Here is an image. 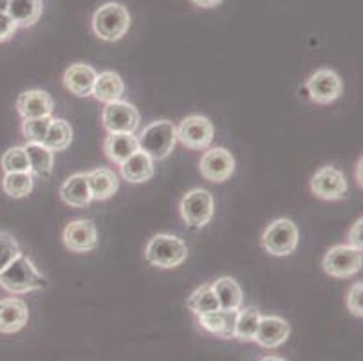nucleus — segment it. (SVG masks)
Returning a JSON list of instances; mask_svg holds the SVG:
<instances>
[{
  "label": "nucleus",
  "mask_w": 363,
  "mask_h": 361,
  "mask_svg": "<svg viewBox=\"0 0 363 361\" xmlns=\"http://www.w3.org/2000/svg\"><path fill=\"white\" fill-rule=\"evenodd\" d=\"M49 286V280L31 262V258L26 255L18 257L8 267L0 271V287L13 294H24L29 291H40Z\"/></svg>",
  "instance_id": "f257e3e1"
},
{
  "label": "nucleus",
  "mask_w": 363,
  "mask_h": 361,
  "mask_svg": "<svg viewBox=\"0 0 363 361\" xmlns=\"http://www.w3.org/2000/svg\"><path fill=\"white\" fill-rule=\"evenodd\" d=\"M136 138L141 152H145L152 161H161L167 159L176 147L177 128L168 119H160L143 128V132Z\"/></svg>",
  "instance_id": "f03ea898"
},
{
  "label": "nucleus",
  "mask_w": 363,
  "mask_h": 361,
  "mask_svg": "<svg viewBox=\"0 0 363 361\" xmlns=\"http://www.w3.org/2000/svg\"><path fill=\"white\" fill-rule=\"evenodd\" d=\"M188 248L186 244L177 238L176 235L160 233L152 237L145 250V258L147 262L154 267L161 270H172V267H179L186 260Z\"/></svg>",
  "instance_id": "7ed1b4c3"
},
{
  "label": "nucleus",
  "mask_w": 363,
  "mask_h": 361,
  "mask_svg": "<svg viewBox=\"0 0 363 361\" xmlns=\"http://www.w3.org/2000/svg\"><path fill=\"white\" fill-rule=\"evenodd\" d=\"M130 28V13L123 4L107 2L92 16V31L105 42H118Z\"/></svg>",
  "instance_id": "20e7f679"
},
{
  "label": "nucleus",
  "mask_w": 363,
  "mask_h": 361,
  "mask_svg": "<svg viewBox=\"0 0 363 361\" xmlns=\"http://www.w3.org/2000/svg\"><path fill=\"white\" fill-rule=\"evenodd\" d=\"M260 243L273 257H288L298 246V228L289 218H279L266 228Z\"/></svg>",
  "instance_id": "39448f33"
},
{
  "label": "nucleus",
  "mask_w": 363,
  "mask_h": 361,
  "mask_svg": "<svg viewBox=\"0 0 363 361\" xmlns=\"http://www.w3.org/2000/svg\"><path fill=\"white\" fill-rule=\"evenodd\" d=\"M181 215H183L184 223L190 228H204L213 217V204L212 194L203 188L190 190L183 199H181Z\"/></svg>",
  "instance_id": "423d86ee"
},
{
  "label": "nucleus",
  "mask_w": 363,
  "mask_h": 361,
  "mask_svg": "<svg viewBox=\"0 0 363 361\" xmlns=\"http://www.w3.org/2000/svg\"><path fill=\"white\" fill-rule=\"evenodd\" d=\"M363 257L362 250L349 246V244H338L331 248L328 255L323 257V271L335 278H349L362 270Z\"/></svg>",
  "instance_id": "0eeeda50"
},
{
  "label": "nucleus",
  "mask_w": 363,
  "mask_h": 361,
  "mask_svg": "<svg viewBox=\"0 0 363 361\" xmlns=\"http://www.w3.org/2000/svg\"><path fill=\"white\" fill-rule=\"evenodd\" d=\"M213 123L204 116H188L177 127V139L190 150H203L213 141Z\"/></svg>",
  "instance_id": "6e6552de"
},
{
  "label": "nucleus",
  "mask_w": 363,
  "mask_h": 361,
  "mask_svg": "<svg viewBox=\"0 0 363 361\" xmlns=\"http://www.w3.org/2000/svg\"><path fill=\"white\" fill-rule=\"evenodd\" d=\"M101 123L108 134H134L140 125V111L128 101L107 104L101 114Z\"/></svg>",
  "instance_id": "1a4fd4ad"
},
{
  "label": "nucleus",
  "mask_w": 363,
  "mask_h": 361,
  "mask_svg": "<svg viewBox=\"0 0 363 361\" xmlns=\"http://www.w3.org/2000/svg\"><path fill=\"white\" fill-rule=\"evenodd\" d=\"M309 98L320 105L333 104L342 94V79L331 69H318L306 84Z\"/></svg>",
  "instance_id": "9d476101"
},
{
  "label": "nucleus",
  "mask_w": 363,
  "mask_h": 361,
  "mask_svg": "<svg viewBox=\"0 0 363 361\" xmlns=\"http://www.w3.org/2000/svg\"><path fill=\"white\" fill-rule=\"evenodd\" d=\"M201 175L212 183H223L235 172V159L226 148H210L199 163Z\"/></svg>",
  "instance_id": "9b49d317"
},
{
  "label": "nucleus",
  "mask_w": 363,
  "mask_h": 361,
  "mask_svg": "<svg viewBox=\"0 0 363 361\" xmlns=\"http://www.w3.org/2000/svg\"><path fill=\"white\" fill-rule=\"evenodd\" d=\"M311 190L323 201H338L347 194V181L338 168L323 167L313 175Z\"/></svg>",
  "instance_id": "f8f14e48"
},
{
  "label": "nucleus",
  "mask_w": 363,
  "mask_h": 361,
  "mask_svg": "<svg viewBox=\"0 0 363 361\" xmlns=\"http://www.w3.org/2000/svg\"><path fill=\"white\" fill-rule=\"evenodd\" d=\"M64 244L72 253H89L98 246L96 224L89 218H78L65 226Z\"/></svg>",
  "instance_id": "ddd939ff"
},
{
  "label": "nucleus",
  "mask_w": 363,
  "mask_h": 361,
  "mask_svg": "<svg viewBox=\"0 0 363 361\" xmlns=\"http://www.w3.org/2000/svg\"><path fill=\"white\" fill-rule=\"evenodd\" d=\"M289 334H291V327L284 318L262 316L253 342H257L264 349H275V347H280L282 343L288 342Z\"/></svg>",
  "instance_id": "4468645a"
},
{
  "label": "nucleus",
  "mask_w": 363,
  "mask_h": 361,
  "mask_svg": "<svg viewBox=\"0 0 363 361\" xmlns=\"http://www.w3.org/2000/svg\"><path fill=\"white\" fill-rule=\"evenodd\" d=\"M16 109H18V114L24 119L45 118V116H51L52 111H55V101H52L51 94H48L45 91L33 89V91H26L18 96Z\"/></svg>",
  "instance_id": "2eb2a0df"
},
{
  "label": "nucleus",
  "mask_w": 363,
  "mask_h": 361,
  "mask_svg": "<svg viewBox=\"0 0 363 361\" xmlns=\"http://www.w3.org/2000/svg\"><path fill=\"white\" fill-rule=\"evenodd\" d=\"M29 320L28 304L21 298H4L0 300V333L13 334L26 327Z\"/></svg>",
  "instance_id": "dca6fc26"
},
{
  "label": "nucleus",
  "mask_w": 363,
  "mask_h": 361,
  "mask_svg": "<svg viewBox=\"0 0 363 361\" xmlns=\"http://www.w3.org/2000/svg\"><path fill=\"white\" fill-rule=\"evenodd\" d=\"M96 71L87 64H72L64 72V85L72 94L87 98L92 94V87L96 82Z\"/></svg>",
  "instance_id": "f3484780"
},
{
  "label": "nucleus",
  "mask_w": 363,
  "mask_h": 361,
  "mask_svg": "<svg viewBox=\"0 0 363 361\" xmlns=\"http://www.w3.org/2000/svg\"><path fill=\"white\" fill-rule=\"evenodd\" d=\"M62 201L72 208H85L91 204L92 195L89 188L87 174H74L60 187Z\"/></svg>",
  "instance_id": "a211bd4d"
},
{
  "label": "nucleus",
  "mask_w": 363,
  "mask_h": 361,
  "mask_svg": "<svg viewBox=\"0 0 363 361\" xmlns=\"http://www.w3.org/2000/svg\"><path fill=\"white\" fill-rule=\"evenodd\" d=\"M237 311H213V313L201 314L199 326L208 333L216 334L223 340H232L233 331H235Z\"/></svg>",
  "instance_id": "6ab92c4d"
},
{
  "label": "nucleus",
  "mask_w": 363,
  "mask_h": 361,
  "mask_svg": "<svg viewBox=\"0 0 363 361\" xmlns=\"http://www.w3.org/2000/svg\"><path fill=\"white\" fill-rule=\"evenodd\" d=\"M125 92V84L121 76L114 71H105L96 76L94 87H92V96L101 101V104H114L120 101Z\"/></svg>",
  "instance_id": "aec40b11"
},
{
  "label": "nucleus",
  "mask_w": 363,
  "mask_h": 361,
  "mask_svg": "<svg viewBox=\"0 0 363 361\" xmlns=\"http://www.w3.org/2000/svg\"><path fill=\"white\" fill-rule=\"evenodd\" d=\"M92 201H107L120 188L118 175L108 168H96L87 174Z\"/></svg>",
  "instance_id": "412c9836"
},
{
  "label": "nucleus",
  "mask_w": 363,
  "mask_h": 361,
  "mask_svg": "<svg viewBox=\"0 0 363 361\" xmlns=\"http://www.w3.org/2000/svg\"><path fill=\"white\" fill-rule=\"evenodd\" d=\"M104 150L111 161L121 165L132 154L140 150V145H138V138L134 134H108L104 143Z\"/></svg>",
  "instance_id": "4be33fe9"
},
{
  "label": "nucleus",
  "mask_w": 363,
  "mask_h": 361,
  "mask_svg": "<svg viewBox=\"0 0 363 361\" xmlns=\"http://www.w3.org/2000/svg\"><path fill=\"white\" fill-rule=\"evenodd\" d=\"M44 4L42 0H9L8 15L18 28H31L40 20Z\"/></svg>",
  "instance_id": "5701e85b"
},
{
  "label": "nucleus",
  "mask_w": 363,
  "mask_h": 361,
  "mask_svg": "<svg viewBox=\"0 0 363 361\" xmlns=\"http://www.w3.org/2000/svg\"><path fill=\"white\" fill-rule=\"evenodd\" d=\"M120 168L121 175L128 183H145V181H150L154 175V161L141 150L132 154L125 163H121Z\"/></svg>",
  "instance_id": "b1692460"
},
{
  "label": "nucleus",
  "mask_w": 363,
  "mask_h": 361,
  "mask_svg": "<svg viewBox=\"0 0 363 361\" xmlns=\"http://www.w3.org/2000/svg\"><path fill=\"white\" fill-rule=\"evenodd\" d=\"M219 309L239 311L242 307V289L232 277H223L212 284Z\"/></svg>",
  "instance_id": "393cba45"
},
{
  "label": "nucleus",
  "mask_w": 363,
  "mask_h": 361,
  "mask_svg": "<svg viewBox=\"0 0 363 361\" xmlns=\"http://www.w3.org/2000/svg\"><path fill=\"white\" fill-rule=\"evenodd\" d=\"M29 161V172L40 177H49L55 163V152L49 150L42 143H28L24 147Z\"/></svg>",
  "instance_id": "a878e982"
},
{
  "label": "nucleus",
  "mask_w": 363,
  "mask_h": 361,
  "mask_svg": "<svg viewBox=\"0 0 363 361\" xmlns=\"http://www.w3.org/2000/svg\"><path fill=\"white\" fill-rule=\"evenodd\" d=\"M260 313L255 307H247V309L237 311L235 320V331H233V338L240 340V342H253L255 340L257 329H259Z\"/></svg>",
  "instance_id": "bb28decb"
},
{
  "label": "nucleus",
  "mask_w": 363,
  "mask_h": 361,
  "mask_svg": "<svg viewBox=\"0 0 363 361\" xmlns=\"http://www.w3.org/2000/svg\"><path fill=\"white\" fill-rule=\"evenodd\" d=\"M72 141V128L65 119H52L49 127L48 135L44 139V147L51 152H62L71 145Z\"/></svg>",
  "instance_id": "cd10ccee"
},
{
  "label": "nucleus",
  "mask_w": 363,
  "mask_h": 361,
  "mask_svg": "<svg viewBox=\"0 0 363 361\" xmlns=\"http://www.w3.org/2000/svg\"><path fill=\"white\" fill-rule=\"evenodd\" d=\"M35 179L31 172H15V174H6L2 179V190L6 195L13 199L28 197L33 190Z\"/></svg>",
  "instance_id": "c85d7f7f"
},
{
  "label": "nucleus",
  "mask_w": 363,
  "mask_h": 361,
  "mask_svg": "<svg viewBox=\"0 0 363 361\" xmlns=\"http://www.w3.org/2000/svg\"><path fill=\"white\" fill-rule=\"evenodd\" d=\"M188 309L194 311L197 316L206 313H213V311H219V302H217V296L213 293L212 286H201L199 289H196L192 293V296L188 298L186 302Z\"/></svg>",
  "instance_id": "c756f323"
},
{
  "label": "nucleus",
  "mask_w": 363,
  "mask_h": 361,
  "mask_svg": "<svg viewBox=\"0 0 363 361\" xmlns=\"http://www.w3.org/2000/svg\"><path fill=\"white\" fill-rule=\"evenodd\" d=\"M51 121H52L51 116H45V118H35V119H24V123H22V132H24L26 139H28L29 143H44L49 127H51Z\"/></svg>",
  "instance_id": "7c9ffc66"
},
{
  "label": "nucleus",
  "mask_w": 363,
  "mask_h": 361,
  "mask_svg": "<svg viewBox=\"0 0 363 361\" xmlns=\"http://www.w3.org/2000/svg\"><path fill=\"white\" fill-rule=\"evenodd\" d=\"M2 168L6 174H15V172H29V161L26 155L24 147H13L2 155Z\"/></svg>",
  "instance_id": "2f4dec72"
},
{
  "label": "nucleus",
  "mask_w": 363,
  "mask_h": 361,
  "mask_svg": "<svg viewBox=\"0 0 363 361\" xmlns=\"http://www.w3.org/2000/svg\"><path fill=\"white\" fill-rule=\"evenodd\" d=\"M18 255H21L18 243L9 233L0 231V271L8 267Z\"/></svg>",
  "instance_id": "473e14b6"
},
{
  "label": "nucleus",
  "mask_w": 363,
  "mask_h": 361,
  "mask_svg": "<svg viewBox=\"0 0 363 361\" xmlns=\"http://www.w3.org/2000/svg\"><path fill=\"white\" fill-rule=\"evenodd\" d=\"M362 294H363L362 282L354 284V286L351 287V291H349V294H347V307H349V311H351V313L354 314V316H358V318L363 316Z\"/></svg>",
  "instance_id": "72a5a7b5"
},
{
  "label": "nucleus",
  "mask_w": 363,
  "mask_h": 361,
  "mask_svg": "<svg viewBox=\"0 0 363 361\" xmlns=\"http://www.w3.org/2000/svg\"><path fill=\"white\" fill-rule=\"evenodd\" d=\"M16 29H18V26L13 22L11 16L8 13H0V42H6V40L11 38Z\"/></svg>",
  "instance_id": "f704fd0d"
},
{
  "label": "nucleus",
  "mask_w": 363,
  "mask_h": 361,
  "mask_svg": "<svg viewBox=\"0 0 363 361\" xmlns=\"http://www.w3.org/2000/svg\"><path fill=\"white\" fill-rule=\"evenodd\" d=\"M362 230H363V221L358 218L354 224H352L351 231H349V246L356 248V250H362Z\"/></svg>",
  "instance_id": "c9c22d12"
},
{
  "label": "nucleus",
  "mask_w": 363,
  "mask_h": 361,
  "mask_svg": "<svg viewBox=\"0 0 363 361\" xmlns=\"http://www.w3.org/2000/svg\"><path fill=\"white\" fill-rule=\"evenodd\" d=\"M192 2L197 6V8L210 9V8H216V6H219L223 0H192Z\"/></svg>",
  "instance_id": "e433bc0d"
},
{
  "label": "nucleus",
  "mask_w": 363,
  "mask_h": 361,
  "mask_svg": "<svg viewBox=\"0 0 363 361\" xmlns=\"http://www.w3.org/2000/svg\"><path fill=\"white\" fill-rule=\"evenodd\" d=\"M9 0H0V13H8Z\"/></svg>",
  "instance_id": "4c0bfd02"
},
{
  "label": "nucleus",
  "mask_w": 363,
  "mask_h": 361,
  "mask_svg": "<svg viewBox=\"0 0 363 361\" xmlns=\"http://www.w3.org/2000/svg\"><path fill=\"white\" fill-rule=\"evenodd\" d=\"M356 177H358V184L362 187V159H359V163H358V172H356Z\"/></svg>",
  "instance_id": "58836bf2"
},
{
  "label": "nucleus",
  "mask_w": 363,
  "mask_h": 361,
  "mask_svg": "<svg viewBox=\"0 0 363 361\" xmlns=\"http://www.w3.org/2000/svg\"><path fill=\"white\" fill-rule=\"evenodd\" d=\"M260 361H286V360H282V357H277V356H267Z\"/></svg>",
  "instance_id": "ea45409f"
}]
</instances>
